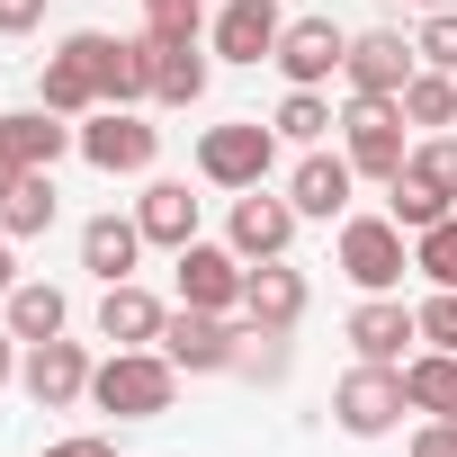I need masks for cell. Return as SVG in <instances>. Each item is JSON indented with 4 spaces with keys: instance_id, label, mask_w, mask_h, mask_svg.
<instances>
[{
    "instance_id": "24",
    "label": "cell",
    "mask_w": 457,
    "mask_h": 457,
    "mask_svg": "<svg viewBox=\"0 0 457 457\" xmlns=\"http://www.w3.org/2000/svg\"><path fill=\"white\" fill-rule=\"evenodd\" d=\"M0 323H10L19 341H54V332L72 323V305H63V287H46V278H19L10 296H0Z\"/></svg>"
},
{
    "instance_id": "3",
    "label": "cell",
    "mask_w": 457,
    "mask_h": 457,
    "mask_svg": "<svg viewBox=\"0 0 457 457\" xmlns=\"http://www.w3.org/2000/svg\"><path fill=\"white\" fill-rule=\"evenodd\" d=\"M332 261H341V278H350L359 296H395L403 270H412V234H403L395 215H341Z\"/></svg>"
},
{
    "instance_id": "25",
    "label": "cell",
    "mask_w": 457,
    "mask_h": 457,
    "mask_svg": "<svg viewBox=\"0 0 457 457\" xmlns=\"http://www.w3.org/2000/svg\"><path fill=\"white\" fill-rule=\"evenodd\" d=\"M403 395L430 421H457V350H412L403 359Z\"/></svg>"
},
{
    "instance_id": "36",
    "label": "cell",
    "mask_w": 457,
    "mask_h": 457,
    "mask_svg": "<svg viewBox=\"0 0 457 457\" xmlns=\"http://www.w3.org/2000/svg\"><path fill=\"white\" fill-rule=\"evenodd\" d=\"M37 457H117V439H99V430H72V439H46Z\"/></svg>"
},
{
    "instance_id": "28",
    "label": "cell",
    "mask_w": 457,
    "mask_h": 457,
    "mask_svg": "<svg viewBox=\"0 0 457 457\" xmlns=\"http://www.w3.org/2000/svg\"><path fill=\"white\" fill-rule=\"evenodd\" d=\"M386 188H395V197H386V215L403 224V234H430L439 215H457V197H439V188H430V179H412V170H395Z\"/></svg>"
},
{
    "instance_id": "9",
    "label": "cell",
    "mask_w": 457,
    "mask_h": 457,
    "mask_svg": "<svg viewBox=\"0 0 457 457\" xmlns=\"http://www.w3.org/2000/svg\"><path fill=\"white\" fill-rule=\"evenodd\" d=\"M37 108H54V117H90V108H108V99H99V28H72V37L46 54V72H37Z\"/></svg>"
},
{
    "instance_id": "4",
    "label": "cell",
    "mask_w": 457,
    "mask_h": 457,
    "mask_svg": "<svg viewBox=\"0 0 457 457\" xmlns=\"http://www.w3.org/2000/svg\"><path fill=\"white\" fill-rule=\"evenodd\" d=\"M341 153L359 179H395L412 162V135H403V99H350L341 108Z\"/></svg>"
},
{
    "instance_id": "30",
    "label": "cell",
    "mask_w": 457,
    "mask_h": 457,
    "mask_svg": "<svg viewBox=\"0 0 457 457\" xmlns=\"http://www.w3.org/2000/svg\"><path fill=\"white\" fill-rule=\"evenodd\" d=\"M287 332H270V323H243V350H234V377H252V386H287Z\"/></svg>"
},
{
    "instance_id": "17",
    "label": "cell",
    "mask_w": 457,
    "mask_h": 457,
    "mask_svg": "<svg viewBox=\"0 0 457 457\" xmlns=\"http://www.w3.org/2000/svg\"><path fill=\"white\" fill-rule=\"evenodd\" d=\"M0 153H10L19 170H54L63 153H81V126H63L54 108H10L0 117Z\"/></svg>"
},
{
    "instance_id": "43",
    "label": "cell",
    "mask_w": 457,
    "mask_h": 457,
    "mask_svg": "<svg viewBox=\"0 0 457 457\" xmlns=\"http://www.w3.org/2000/svg\"><path fill=\"white\" fill-rule=\"evenodd\" d=\"M270 10H278V0H270Z\"/></svg>"
},
{
    "instance_id": "6",
    "label": "cell",
    "mask_w": 457,
    "mask_h": 457,
    "mask_svg": "<svg viewBox=\"0 0 457 457\" xmlns=\"http://www.w3.org/2000/svg\"><path fill=\"white\" fill-rule=\"evenodd\" d=\"M403 412H412V395H403V368H377V359H359V368L332 386V421H341L350 439H386V430H403Z\"/></svg>"
},
{
    "instance_id": "7",
    "label": "cell",
    "mask_w": 457,
    "mask_h": 457,
    "mask_svg": "<svg viewBox=\"0 0 457 457\" xmlns=\"http://www.w3.org/2000/svg\"><path fill=\"white\" fill-rule=\"evenodd\" d=\"M170 278H179V305H197V314H243V278H252V261L234 252V243H188V252H170Z\"/></svg>"
},
{
    "instance_id": "15",
    "label": "cell",
    "mask_w": 457,
    "mask_h": 457,
    "mask_svg": "<svg viewBox=\"0 0 457 457\" xmlns=\"http://www.w3.org/2000/svg\"><path fill=\"white\" fill-rule=\"evenodd\" d=\"M350 188H359L350 153H323V144L287 170V206H296L305 224H341V215H350Z\"/></svg>"
},
{
    "instance_id": "22",
    "label": "cell",
    "mask_w": 457,
    "mask_h": 457,
    "mask_svg": "<svg viewBox=\"0 0 457 457\" xmlns=\"http://www.w3.org/2000/svg\"><path fill=\"white\" fill-rule=\"evenodd\" d=\"M135 224H144V243H162V252H188V243H197V197H188V179H144V197H135Z\"/></svg>"
},
{
    "instance_id": "42",
    "label": "cell",
    "mask_w": 457,
    "mask_h": 457,
    "mask_svg": "<svg viewBox=\"0 0 457 457\" xmlns=\"http://www.w3.org/2000/svg\"><path fill=\"white\" fill-rule=\"evenodd\" d=\"M421 10H457V0H421Z\"/></svg>"
},
{
    "instance_id": "12",
    "label": "cell",
    "mask_w": 457,
    "mask_h": 457,
    "mask_svg": "<svg viewBox=\"0 0 457 457\" xmlns=\"http://www.w3.org/2000/svg\"><path fill=\"white\" fill-rule=\"evenodd\" d=\"M421 72V54L395 37V28H368V37H350V63H341V81H350V99H403V81Z\"/></svg>"
},
{
    "instance_id": "19",
    "label": "cell",
    "mask_w": 457,
    "mask_h": 457,
    "mask_svg": "<svg viewBox=\"0 0 457 457\" xmlns=\"http://www.w3.org/2000/svg\"><path fill=\"white\" fill-rule=\"evenodd\" d=\"M162 323H170V305H162L153 287H135V278L99 287V341H117V350H153Z\"/></svg>"
},
{
    "instance_id": "35",
    "label": "cell",
    "mask_w": 457,
    "mask_h": 457,
    "mask_svg": "<svg viewBox=\"0 0 457 457\" xmlns=\"http://www.w3.org/2000/svg\"><path fill=\"white\" fill-rule=\"evenodd\" d=\"M412 314H421L430 350H457V287H430V305H412Z\"/></svg>"
},
{
    "instance_id": "38",
    "label": "cell",
    "mask_w": 457,
    "mask_h": 457,
    "mask_svg": "<svg viewBox=\"0 0 457 457\" xmlns=\"http://www.w3.org/2000/svg\"><path fill=\"white\" fill-rule=\"evenodd\" d=\"M412 457H457V421H421L412 430Z\"/></svg>"
},
{
    "instance_id": "14",
    "label": "cell",
    "mask_w": 457,
    "mask_h": 457,
    "mask_svg": "<svg viewBox=\"0 0 457 457\" xmlns=\"http://www.w3.org/2000/svg\"><path fill=\"white\" fill-rule=\"evenodd\" d=\"M296 206L287 197H270V188H243L234 197V224H224V243H234L243 261H287V243H296Z\"/></svg>"
},
{
    "instance_id": "40",
    "label": "cell",
    "mask_w": 457,
    "mask_h": 457,
    "mask_svg": "<svg viewBox=\"0 0 457 457\" xmlns=\"http://www.w3.org/2000/svg\"><path fill=\"white\" fill-rule=\"evenodd\" d=\"M19 287V243H10V224H0V296Z\"/></svg>"
},
{
    "instance_id": "13",
    "label": "cell",
    "mask_w": 457,
    "mask_h": 457,
    "mask_svg": "<svg viewBox=\"0 0 457 457\" xmlns=\"http://www.w3.org/2000/svg\"><path fill=\"white\" fill-rule=\"evenodd\" d=\"M341 332H350V350H359V359H377V368H403V359H412V341H421V314H412L403 296H359Z\"/></svg>"
},
{
    "instance_id": "23",
    "label": "cell",
    "mask_w": 457,
    "mask_h": 457,
    "mask_svg": "<svg viewBox=\"0 0 457 457\" xmlns=\"http://www.w3.org/2000/svg\"><path fill=\"white\" fill-rule=\"evenodd\" d=\"M162 54H153V108H197L206 99V54H197V37H153Z\"/></svg>"
},
{
    "instance_id": "21",
    "label": "cell",
    "mask_w": 457,
    "mask_h": 457,
    "mask_svg": "<svg viewBox=\"0 0 457 457\" xmlns=\"http://www.w3.org/2000/svg\"><path fill=\"white\" fill-rule=\"evenodd\" d=\"M135 261H144V224H135V215H117V206H108V215H90V224H81V270H90L99 287L135 278Z\"/></svg>"
},
{
    "instance_id": "34",
    "label": "cell",
    "mask_w": 457,
    "mask_h": 457,
    "mask_svg": "<svg viewBox=\"0 0 457 457\" xmlns=\"http://www.w3.org/2000/svg\"><path fill=\"white\" fill-rule=\"evenodd\" d=\"M412 54H421L430 72H457V10H430L421 37H412Z\"/></svg>"
},
{
    "instance_id": "41",
    "label": "cell",
    "mask_w": 457,
    "mask_h": 457,
    "mask_svg": "<svg viewBox=\"0 0 457 457\" xmlns=\"http://www.w3.org/2000/svg\"><path fill=\"white\" fill-rule=\"evenodd\" d=\"M19 179H28V170H19V162H10V153H0V197H10V188H19Z\"/></svg>"
},
{
    "instance_id": "26",
    "label": "cell",
    "mask_w": 457,
    "mask_h": 457,
    "mask_svg": "<svg viewBox=\"0 0 457 457\" xmlns=\"http://www.w3.org/2000/svg\"><path fill=\"white\" fill-rule=\"evenodd\" d=\"M54 215H63V197H54V170H28L10 197H0V224H10V243H37V234H54Z\"/></svg>"
},
{
    "instance_id": "2",
    "label": "cell",
    "mask_w": 457,
    "mask_h": 457,
    "mask_svg": "<svg viewBox=\"0 0 457 457\" xmlns=\"http://www.w3.org/2000/svg\"><path fill=\"white\" fill-rule=\"evenodd\" d=\"M270 170H278V126H261V117H224V126H206L197 135V179L206 188H270Z\"/></svg>"
},
{
    "instance_id": "33",
    "label": "cell",
    "mask_w": 457,
    "mask_h": 457,
    "mask_svg": "<svg viewBox=\"0 0 457 457\" xmlns=\"http://www.w3.org/2000/svg\"><path fill=\"white\" fill-rule=\"evenodd\" d=\"M144 37H206V0H144Z\"/></svg>"
},
{
    "instance_id": "8",
    "label": "cell",
    "mask_w": 457,
    "mask_h": 457,
    "mask_svg": "<svg viewBox=\"0 0 457 457\" xmlns=\"http://www.w3.org/2000/svg\"><path fill=\"white\" fill-rule=\"evenodd\" d=\"M179 377H234V350H243V323L234 314H197V305H179L170 323H162V341H153Z\"/></svg>"
},
{
    "instance_id": "18",
    "label": "cell",
    "mask_w": 457,
    "mask_h": 457,
    "mask_svg": "<svg viewBox=\"0 0 457 457\" xmlns=\"http://www.w3.org/2000/svg\"><path fill=\"white\" fill-rule=\"evenodd\" d=\"M206 46L224 63H270L278 54V10H270V0H224V10L206 19Z\"/></svg>"
},
{
    "instance_id": "37",
    "label": "cell",
    "mask_w": 457,
    "mask_h": 457,
    "mask_svg": "<svg viewBox=\"0 0 457 457\" xmlns=\"http://www.w3.org/2000/svg\"><path fill=\"white\" fill-rule=\"evenodd\" d=\"M46 28V0H0V37H37Z\"/></svg>"
},
{
    "instance_id": "1",
    "label": "cell",
    "mask_w": 457,
    "mask_h": 457,
    "mask_svg": "<svg viewBox=\"0 0 457 457\" xmlns=\"http://www.w3.org/2000/svg\"><path fill=\"white\" fill-rule=\"evenodd\" d=\"M170 395H179V368H170L162 350H108V359L90 368V403L117 412V421H162Z\"/></svg>"
},
{
    "instance_id": "16",
    "label": "cell",
    "mask_w": 457,
    "mask_h": 457,
    "mask_svg": "<svg viewBox=\"0 0 457 457\" xmlns=\"http://www.w3.org/2000/svg\"><path fill=\"white\" fill-rule=\"evenodd\" d=\"M305 305H314L305 270H287V261H252V278H243V323L296 332V323H305Z\"/></svg>"
},
{
    "instance_id": "39",
    "label": "cell",
    "mask_w": 457,
    "mask_h": 457,
    "mask_svg": "<svg viewBox=\"0 0 457 457\" xmlns=\"http://www.w3.org/2000/svg\"><path fill=\"white\" fill-rule=\"evenodd\" d=\"M19 359H28V341H19L10 323H0V386H10V377H19Z\"/></svg>"
},
{
    "instance_id": "32",
    "label": "cell",
    "mask_w": 457,
    "mask_h": 457,
    "mask_svg": "<svg viewBox=\"0 0 457 457\" xmlns=\"http://www.w3.org/2000/svg\"><path fill=\"white\" fill-rule=\"evenodd\" d=\"M403 170H412V179H430L439 197H457V135H421Z\"/></svg>"
},
{
    "instance_id": "5",
    "label": "cell",
    "mask_w": 457,
    "mask_h": 457,
    "mask_svg": "<svg viewBox=\"0 0 457 457\" xmlns=\"http://www.w3.org/2000/svg\"><path fill=\"white\" fill-rule=\"evenodd\" d=\"M81 162H90L99 179H144V170L162 162V126H144V108H90Z\"/></svg>"
},
{
    "instance_id": "10",
    "label": "cell",
    "mask_w": 457,
    "mask_h": 457,
    "mask_svg": "<svg viewBox=\"0 0 457 457\" xmlns=\"http://www.w3.org/2000/svg\"><path fill=\"white\" fill-rule=\"evenodd\" d=\"M90 368H99V359H90L81 341H63V332H54V341H28L19 386H28V403H37V412H72V403L90 395Z\"/></svg>"
},
{
    "instance_id": "20",
    "label": "cell",
    "mask_w": 457,
    "mask_h": 457,
    "mask_svg": "<svg viewBox=\"0 0 457 457\" xmlns=\"http://www.w3.org/2000/svg\"><path fill=\"white\" fill-rule=\"evenodd\" d=\"M153 54H162L153 37H108L99 28V99L108 108H144L153 99Z\"/></svg>"
},
{
    "instance_id": "27",
    "label": "cell",
    "mask_w": 457,
    "mask_h": 457,
    "mask_svg": "<svg viewBox=\"0 0 457 457\" xmlns=\"http://www.w3.org/2000/svg\"><path fill=\"white\" fill-rule=\"evenodd\" d=\"M403 126H421V135H448L457 126V72H412L403 81Z\"/></svg>"
},
{
    "instance_id": "29",
    "label": "cell",
    "mask_w": 457,
    "mask_h": 457,
    "mask_svg": "<svg viewBox=\"0 0 457 457\" xmlns=\"http://www.w3.org/2000/svg\"><path fill=\"white\" fill-rule=\"evenodd\" d=\"M270 126H278V144H305V153H314V144H323L341 117H332V99H323V90H287Z\"/></svg>"
},
{
    "instance_id": "11",
    "label": "cell",
    "mask_w": 457,
    "mask_h": 457,
    "mask_svg": "<svg viewBox=\"0 0 457 457\" xmlns=\"http://www.w3.org/2000/svg\"><path fill=\"white\" fill-rule=\"evenodd\" d=\"M270 63L287 72V90H323V81L350 63V28H332V19H287Z\"/></svg>"
},
{
    "instance_id": "31",
    "label": "cell",
    "mask_w": 457,
    "mask_h": 457,
    "mask_svg": "<svg viewBox=\"0 0 457 457\" xmlns=\"http://www.w3.org/2000/svg\"><path fill=\"white\" fill-rule=\"evenodd\" d=\"M412 270L430 287H457V215H439L430 234H412Z\"/></svg>"
}]
</instances>
